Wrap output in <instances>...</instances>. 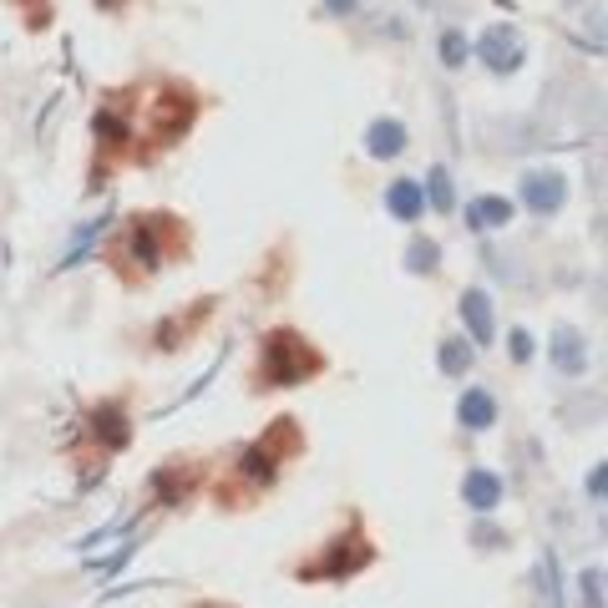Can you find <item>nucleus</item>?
Instances as JSON below:
<instances>
[{
  "label": "nucleus",
  "instance_id": "aec40b11",
  "mask_svg": "<svg viewBox=\"0 0 608 608\" xmlns=\"http://www.w3.org/2000/svg\"><path fill=\"white\" fill-rule=\"evenodd\" d=\"M406 269H410V274H437V269H441V244H437V238H410Z\"/></svg>",
  "mask_w": 608,
  "mask_h": 608
},
{
  "label": "nucleus",
  "instance_id": "f03ea898",
  "mask_svg": "<svg viewBox=\"0 0 608 608\" xmlns=\"http://www.w3.org/2000/svg\"><path fill=\"white\" fill-rule=\"evenodd\" d=\"M325 371V356L315 350V340L290 325H279L259 340V371H254V391H290V385L315 381Z\"/></svg>",
  "mask_w": 608,
  "mask_h": 608
},
{
  "label": "nucleus",
  "instance_id": "f3484780",
  "mask_svg": "<svg viewBox=\"0 0 608 608\" xmlns=\"http://www.w3.org/2000/svg\"><path fill=\"white\" fill-rule=\"evenodd\" d=\"M385 209L396 213L401 224H416L426 213V193H421V183L416 178H396V183L385 188Z\"/></svg>",
  "mask_w": 608,
  "mask_h": 608
},
{
  "label": "nucleus",
  "instance_id": "b1692460",
  "mask_svg": "<svg viewBox=\"0 0 608 608\" xmlns=\"http://www.w3.org/2000/svg\"><path fill=\"white\" fill-rule=\"evenodd\" d=\"M21 5H31V31H46V21H52V5H46V0H21Z\"/></svg>",
  "mask_w": 608,
  "mask_h": 608
},
{
  "label": "nucleus",
  "instance_id": "f257e3e1",
  "mask_svg": "<svg viewBox=\"0 0 608 608\" xmlns=\"http://www.w3.org/2000/svg\"><path fill=\"white\" fill-rule=\"evenodd\" d=\"M188 249V228L183 218H172V213H137L122 224V234L112 238V249H106V264L122 274V284H143L162 269L168 254Z\"/></svg>",
  "mask_w": 608,
  "mask_h": 608
},
{
  "label": "nucleus",
  "instance_id": "6ab92c4d",
  "mask_svg": "<svg viewBox=\"0 0 608 608\" xmlns=\"http://www.w3.org/2000/svg\"><path fill=\"white\" fill-rule=\"evenodd\" d=\"M437 365H441V375H451V381H457V375H466V371H472V345L457 340V335H451V340H441L437 345Z\"/></svg>",
  "mask_w": 608,
  "mask_h": 608
},
{
  "label": "nucleus",
  "instance_id": "9d476101",
  "mask_svg": "<svg viewBox=\"0 0 608 608\" xmlns=\"http://www.w3.org/2000/svg\"><path fill=\"white\" fill-rule=\"evenodd\" d=\"M563 199H568V183H563V172H528L522 178V203H528L538 218H548V213L563 209Z\"/></svg>",
  "mask_w": 608,
  "mask_h": 608
},
{
  "label": "nucleus",
  "instance_id": "20e7f679",
  "mask_svg": "<svg viewBox=\"0 0 608 608\" xmlns=\"http://www.w3.org/2000/svg\"><path fill=\"white\" fill-rule=\"evenodd\" d=\"M371 563H375V542L365 538L360 517H350V528L335 532L315 563H300V568H294V578H300V583H319V578L340 583V578H356V573H365Z\"/></svg>",
  "mask_w": 608,
  "mask_h": 608
},
{
  "label": "nucleus",
  "instance_id": "ddd939ff",
  "mask_svg": "<svg viewBox=\"0 0 608 608\" xmlns=\"http://www.w3.org/2000/svg\"><path fill=\"white\" fill-rule=\"evenodd\" d=\"M462 325L472 335V345L497 340V315H492V294L487 290H466L462 294Z\"/></svg>",
  "mask_w": 608,
  "mask_h": 608
},
{
  "label": "nucleus",
  "instance_id": "0eeeda50",
  "mask_svg": "<svg viewBox=\"0 0 608 608\" xmlns=\"http://www.w3.org/2000/svg\"><path fill=\"white\" fill-rule=\"evenodd\" d=\"M87 437L102 447V457L127 451L133 447V416H127V406H122V401H102V406H92V416H87Z\"/></svg>",
  "mask_w": 608,
  "mask_h": 608
},
{
  "label": "nucleus",
  "instance_id": "4468645a",
  "mask_svg": "<svg viewBox=\"0 0 608 608\" xmlns=\"http://www.w3.org/2000/svg\"><path fill=\"white\" fill-rule=\"evenodd\" d=\"M406 143H410V133H406V122H396V117H375L365 127V153L371 158H401Z\"/></svg>",
  "mask_w": 608,
  "mask_h": 608
},
{
  "label": "nucleus",
  "instance_id": "39448f33",
  "mask_svg": "<svg viewBox=\"0 0 608 608\" xmlns=\"http://www.w3.org/2000/svg\"><path fill=\"white\" fill-rule=\"evenodd\" d=\"M193 122H199V92L193 87H183V81H162L158 97L147 102V143L153 147H172L183 143L188 133H193Z\"/></svg>",
  "mask_w": 608,
  "mask_h": 608
},
{
  "label": "nucleus",
  "instance_id": "f8f14e48",
  "mask_svg": "<svg viewBox=\"0 0 608 608\" xmlns=\"http://www.w3.org/2000/svg\"><path fill=\"white\" fill-rule=\"evenodd\" d=\"M503 476L497 472H487V466H472V472L462 476V497H466V507H472V513H497V507H503Z\"/></svg>",
  "mask_w": 608,
  "mask_h": 608
},
{
  "label": "nucleus",
  "instance_id": "a211bd4d",
  "mask_svg": "<svg viewBox=\"0 0 608 608\" xmlns=\"http://www.w3.org/2000/svg\"><path fill=\"white\" fill-rule=\"evenodd\" d=\"M548 350H553V365L563 375H583V371H588V345H583V335L568 330V325L553 335V345H548Z\"/></svg>",
  "mask_w": 608,
  "mask_h": 608
},
{
  "label": "nucleus",
  "instance_id": "cd10ccee",
  "mask_svg": "<svg viewBox=\"0 0 608 608\" xmlns=\"http://www.w3.org/2000/svg\"><path fill=\"white\" fill-rule=\"evenodd\" d=\"M97 5H102V11H122V5H127V0H97Z\"/></svg>",
  "mask_w": 608,
  "mask_h": 608
},
{
  "label": "nucleus",
  "instance_id": "dca6fc26",
  "mask_svg": "<svg viewBox=\"0 0 608 608\" xmlns=\"http://www.w3.org/2000/svg\"><path fill=\"white\" fill-rule=\"evenodd\" d=\"M513 199H472L466 203V228H476V234H492V228H507L513 224Z\"/></svg>",
  "mask_w": 608,
  "mask_h": 608
},
{
  "label": "nucleus",
  "instance_id": "393cba45",
  "mask_svg": "<svg viewBox=\"0 0 608 608\" xmlns=\"http://www.w3.org/2000/svg\"><path fill=\"white\" fill-rule=\"evenodd\" d=\"M513 360L522 365V360H532V335L528 330H513Z\"/></svg>",
  "mask_w": 608,
  "mask_h": 608
},
{
  "label": "nucleus",
  "instance_id": "6e6552de",
  "mask_svg": "<svg viewBox=\"0 0 608 608\" xmlns=\"http://www.w3.org/2000/svg\"><path fill=\"white\" fill-rule=\"evenodd\" d=\"M476 56H482L497 77H507V71H517V67H522V56H528L522 31H517V26H487V31H482V41H476Z\"/></svg>",
  "mask_w": 608,
  "mask_h": 608
},
{
  "label": "nucleus",
  "instance_id": "bb28decb",
  "mask_svg": "<svg viewBox=\"0 0 608 608\" xmlns=\"http://www.w3.org/2000/svg\"><path fill=\"white\" fill-rule=\"evenodd\" d=\"M588 492H594L598 503H604V466H594V476H588Z\"/></svg>",
  "mask_w": 608,
  "mask_h": 608
},
{
  "label": "nucleus",
  "instance_id": "9b49d317",
  "mask_svg": "<svg viewBox=\"0 0 608 608\" xmlns=\"http://www.w3.org/2000/svg\"><path fill=\"white\" fill-rule=\"evenodd\" d=\"M213 304H218V300H199L188 315H168L158 325V335H153V345H158V350H178V345H188L193 335L203 330V319L213 315Z\"/></svg>",
  "mask_w": 608,
  "mask_h": 608
},
{
  "label": "nucleus",
  "instance_id": "c85d7f7f",
  "mask_svg": "<svg viewBox=\"0 0 608 608\" xmlns=\"http://www.w3.org/2000/svg\"><path fill=\"white\" fill-rule=\"evenodd\" d=\"M199 608H218V604H199Z\"/></svg>",
  "mask_w": 608,
  "mask_h": 608
},
{
  "label": "nucleus",
  "instance_id": "a878e982",
  "mask_svg": "<svg viewBox=\"0 0 608 608\" xmlns=\"http://www.w3.org/2000/svg\"><path fill=\"white\" fill-rule=\"evenodd\" d=\"M325 11H330V15H356L360 0H325Z\"/></svg>",
  "mask_w": 608,
  "mask_h": 608
},
{
  "label": "nucleus",
  "instance_id": "7ed1b4c3",
  "mask_svg": "<svg viewBox=\"0 0 608 608\" xmlns=\"http://www.w3.org/2000/svg\"><path fill=\"white\" fill-rule=\"evenodd\" d=\"M304 451V431H300V421L294 416H279L274 426H269L264 437L254 441V447H244L238 451V482H244V492H264V487H274L279 482V466L284 462H294Z\"/></svg>",
  "mask_w": 608,
  "mask_h": 608
},
{
  "label": "nucleus",
  "instance_id": "423d86ee",
  "mask_svg": "<svg viewBox=\"0 0 608 608\" xmlns=\"http://www.w3.org/2000/svg\"><path fill=\"white\" fill-rule=\"evenodd\" d=\"M92 137H97V153H102V178L112 172V162L127 158L137 143V127H133V102L122 92H112L92 117Z\"/></svg>",
  "mask_w": 608,
  "mask_h": 608
},
{
  "label": "nucleus",
  "instance_id": "412c9836",
  "mask_svg": "<svg viewBox=\"0 0 608 608\" xmlns=\"http://www.w3.org/2000/svg\"><path fill=\"white\" fill-rule=\"evenodd\" d=\"M421 193H426V199H431V209H437V213H451V209H457V193H451V172L441 168V162H437V168H431V172H426Z\"/></svg>",
  "mask_w": 608,
  "mask_h": 608
},
{
  "label": "nucleus",
  "instance_id": "2eb2a0df",
  "mask_svg": "<svg viewBox=\"0 0 608 608\" xmlns=\"http://www.w3.org/2000/svg\"><path fill=\"white\" fill-rule=\"evenodd\" d=\"M457 416H462L466 431H492L497 426V396L482 391V385H466V396L457 401Z\"/></svg>",
  "mask_w": 608,
  "mask_h": 608
},
{
  "label": "nucleus",
  "instance_id": "5701e85b",
  "mask_svg": "<svg viewBox=\"0 0 608 608\" xmlns=\"http://www.w3.org/2000/svg\"><path fill=\"white\" fill-rule=\"evenodd\" d=\"M598 583H604V573H598V568H588V573L578 578V588H583V608H604V604H598Z\"/></svg>",
  "mask_w": 608,
  "mask_h": 608
},
{
  "label": "nucleus",
  "instance_id": "1a4fd4ad",
  "mask_svg": "<svg viewBox=\"0 0 608 608\" xmlns=\"http://www.w3.org/2000/svg\"><path fill=\"white\" fill-rule=\"evenodd\" d=\"M199 482H203V466L199 462H162L158 472H153V497H158L162 507H183L193 492H199Z\"/></svg>",
  "mask_w": 608,
  "mask_h": 608
},
{
  "label": "nucleus",
  "instance_id": "4be33fe9",
  "mask_svg": "<svg viewBox=\"0 0 608 608\" xmlns=\"http://www.w3.org/2000/svg\"><path fill=\"white\" fill-rule=\"evenodd\" d=\"M466 56H472L466 36H462V31H447V36H441V61H447L451 71H457V67H466Z\"/></svg>",
  "mask_w": 608,
  "mask_h": 608
}]
</instances>
